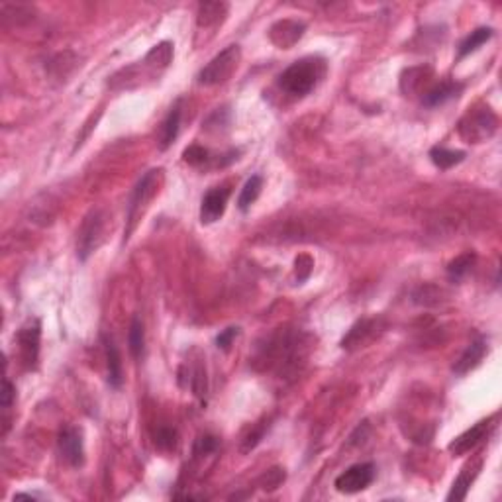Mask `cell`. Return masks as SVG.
I'll return each mask as SVG.
<instances>
[{
    "label": "cell",
    "mask_w": 502,
    "mask_h": 502,
    "mask_svg": "<svg viewBox=\"0 0 502 502\" xmlns=\"http://www.w3.org/2000/svg\"><path fill=\"white\" fill-rule=\"evenodd\" d=\"M485 351H487V344H485V340L482 337H477L475 342H471L467 345V349L461 353V357L455 361V365H453V371L457 373V375H465V373H469L471 369H475V367L479 365L482 361V357H485Z\"/></svg>",
    "instance_id": "obj_10"
},
{
    "label": "cell",
    "mask_w": 502,
    "mask_h": 502,
    "mask_svg": "<svg viewBox=\"0 0 502 502\" xmlns=\"http://www.w3.org/2000/svg\"><path fill=\"white\" fill-rule=\"evenodd\" d=\"M240 63V47L238 45H230L224 52L218 53L212 61L199 73V83L212 86V84H220L228 81L234 71L238 69Z\"/></svg>",
    "instance_id": "obj_2"
},
{
    "label": "cell",
    "mask_w": 502,
    "mask_h": 502,
    "mask_svg": "<svg viewBox=\"0 0 502 502\" xmlns=\"http://www.w3.org/2000/svg\"><path fill=\"white\" fill-rule=\"evenodd\" d=\"M489 428H491V420H481L479 424H475V426L467 429L465 434H461L459 438L453 439L450 443V451L455 453V455H463V453H467V451H471L473 448H477L482 439L487 438Z\"/></svg>",
    "instance_id": "obj_8"
},
{
    "label": "cell",
    "mask_w": 502,
    "mask_h": 502,
    "mask_svg": "<svg viewBox=\"0 0 502 502\" xmlns=\"http://www.w3.org/2000/svg\"><path fill=\"white\" fill-rule=\"evenodd\" d=\"M216 446H218V441H216L214 436H200L197 439V443H195V453L197 455H208V453L216 450Z\"/></svg>",
    "instance_id": "obj_25"
},
{
    "label": "cell",
    "mask_w": 502,
    "mask_h": 502,
    "mask_svg": "<svg viewBox=\"0 0 502 502\" xmlns=\"http://www.w3.org/2000/svg\"><path fill=\"white\" fill-rule=\"evenodd\" d=\"M479 467H481V463H475V465H467L465 469L461 471V475L453 482V489L448 494V501H463L467 496V491H469L471 482L475 481Z\"/></svg>",
    "instance_id": "obj_14"
},
{
    "label": "cell",
    "mask_w": 502,
    "mask_h": 502,
    "mask_svg": "<svg viewBox=\"0 0 502 502\" xmlns=\"http://www.w3.org/2000/svg\"><path fill=\"white\" fill-rule=\"evenodd\" d=\"M304 33V24L293 20H282L271 28V40L279 47H291Z\"/></svg>",
    "instance_id": "obj_11"
},
{
    "label": "cell",
    "mask_w": 502,
    "mask_h": 502,
    "mask_svg": "<svg viewBox=\"0 0 502 502\" xmlns=\"http://www.w3.org/2000/svg\"><path fill=\"white\" fill-rule=\"evenodd\" d=\"M59 451H61L63 459L67 461L73 467H81L84 463V448L81 429L75 426H67L59 434Z\"/></svg>",
    "instance_id": "obj_5"
},
{
    "label": "cell",
    "mask_w": 502,
    "mask_h": 502,
    "mask_svg": "<svg viewBox=\"0 0 502 502\" xmlns=\"http://www.w3.org/2000/svg\"><path fill=\"white\" fill-rule=\"evenodd\" d=\"M230 199V188H212L204 195L202 204H200V220L204 224H212L224 214L226 204Z\"/></svg>",
    "instance_id": "obj_7"
},
{
    "label": "cell",
    "mask_w": 502,
    "mask_h": 502,
    "mask_svg": "<svg viewBox=\"0 0 502 502\" xmlns=\"http://www.w3.org/2000/svg\"><path fill=\"white\" fill-rule=\"evenodd\" d=\"M12 400H14V387L8 379H4L2 383V408H10Z\"/></svg>",
    "instance_id": "obj_28"
},
{
    "label": "cell",
    "mask_w": 502,
    "mask_h": 502,
    "mask_svg": "<svg viewBox=\"0 0 502 502\" xmlns=\"http://www.w3.org/2000/svg\"><path fill=\"white\" fill-rule=\"evenodd\" d=\"M282 479H284V473L281 469L267 471V475H265V489H277L282 482Z\"/></svg>",
    "instance_id": "obj_27"
},
{
    "label": "cell",
    "mask_w": 502,
    "mask_h": 502,
    "mask_svg": "<svg viewBox=\"0 0 502 502\" xmlns=\"http://www.w3.org/2000/svg\"><path fill=\"white\" fill-rule=\"evenodd\" d=\"M106 353H108V383L110 387L120 388L122 387V361H120V353H118V347L114 342H106Z\"/></svg>",
    "instance_id": "obj_16"
},
{
    "label": "cell",
    "mask_w": 502,
    "mask_h": 502,
    "mask_svg": "<svg viewBox=\"0 0 502 502\" xmlns=\"http://www.w3.org/2000/svg\"><path fill=\"white\" fill-rule=\"evenodd\" d=\"M471 134H467L469 139H482V137H491L496 130V118L491 112V108H482L481 112L471 118Z\"/></svg>",
    "instance_id": "obj_12"
},
{
    "label": "cell",
    "mask_w": 502,
    "mask_h": 502,
    "mask_svg": "<svg viewBox=\"0 0 502 502\" xmlns=\"http://www.w3.org/2000/svg\"><path fill=\"white\" fill-rule=\"evenodd\" d=\"M261 188H263V178L259 177V175H253V177L243 185V188H241V195H240V199H238V206H240V210H245L250 208L251 204L257 200V197L261 195Z\"/></svg>",
    "instance_id": "obj_18"
},
{
    "label": "cell",
    "mask_w": 502,
    "mask_h": 502,
    "mask_svg": "<svg viewBox=\"0 0 502 502\" xmlns=\"http://www.w3.org/2000/svg\"><path fill=\"white\" fill-rule=\"evenodd\" d=\"M324 69L326 65L320 57H303L282 71L279 77V86L293 96H304L322 79Z\"/></svg>",
    "instance_id": "obj_1"
},
{
    "label": "cell",
    "mask_w": 502,
    "mask_h": 502,
    "mask_svg": "<svg viewBox=\"0 0 502 502\" xmlns=\"http://www.w3.org/2000/svg\"><path fill=\"white\" fill-rule=\"evenodd\" d=\"M18 344H20L22 359L28 367H36L38 363V353H40V324L22 328L18 334Z\"/></svg>",
    "instance_id": "obj_9"
},
{
    "label": "cell",
    "mask_w": 502,
    "mask_h": 502,
    "mask_svg": "<svg viewBox=\"0 0 502 502\" xmlns=\"http://www.w3.org/2000/svg\"><path fill=\"white\" fill-rule=\"evenodd\" d=\"M226 12V4L222 2H204L199 8V26H212L218 20H222Z\"/></svg>",
    "instance_id": "obj_21"
},
{
    "label": "cell",
    "mask_w": 502,
    "mask_h": 502,
    "mask_svg": "<svg viewBox=\"0 0 502 502\" xmlns=\"http://www.w3.org/2000/svg\"><path fill=\"white\" fill-rule=\"evenodd\" d=\"M236 335H238V328H226V330L216 337V345H218L220 349L226 351V349H230V345Z\"/></svg>",
    "instance_id": "obj_26"
},
{
    "label": "cell",
    "mask_w": 502,
    "mask_h": 502,
    "mask_svg": "<svg viewBox=\"0 0 502 502\" xmlns=\"http://www.w3.org/2000/svg\"><path fill=\"white\" fill-rule=\"evenodd\" d=\"M492 33H494V31H492L491 28H479V30L471 31L469 36L461 42L459 57H465V55H469V53H473L475 50H479L482 43L491 40Z\"/></svg>",
    "instance_id": "obj_19"
},
{
    "label": "cell",
    "mask_w": 502,
    "mask_h": 502,
    "mask_svg": "<svg viewBox=\"0 0 502 502\" xmlns=\"http://www.w3.org/2000/svg\"><path fill=\"white\" fill-rule=\"evenodd\" d=\"M144 344H146V334H144V324L139 318L132 320L130 326V334H128V345H130V353L134 359H139L144 353Z\"/></svg>",
    "instance_id": "obj_20"
},
{
    "label": "cell",
    "mask_w": 502,
    "mask_h": 502,
    "mask_svg": "<svg viewBox=\"0 0 502 502\" xmlns=\"http://www.w3.org/2000/svg\"><path fill=\"white\" fill-rule=\"evenodd\" d=\"M178 128H181V106L175 105L171 108V112L163 122L161 128V137H159V147L161 149H167L178 136Z\"/></svg>",
    "instance_id": "obj_15"
},
{
    "label": "cell",
    "mask_w": 502,
    "mask_h": 502,
    "mask_svg": "<svg viewBox=\"0 0 502 502\" xmlns=\"http://www.w3.org/2000/svg\"><path fill=\"white\" fill-rule=\"evenodd\" d=\"M177 441V432L173 428H159L155 434V443L161 450H171Z\"/></svg>",
    "instance_id": "obj_24"
},
{
    "label": "cell",
    "mask_w": 502,
    "mask_h": 502,
    "mask_svg": "<svg viewBox=\"0 0 502 502\" xmlns=\"http://www.w3.org/2000/svg\"><path fill=\"white\" fill-rule=\"evenodd\" d=\"M159 169H153V171H147L146 175L142 177V181L137 183V187L134 188V195H132V199H130V210H128V220H130V224H134L136 222V212L144 204H146L147 200L153 197V192H155V187H157V178H159Z\"/></svg>",
    "instance_id": "obj_6"
},
{
    "label": "cell",
    "mask_w": 502,
    "mask_h": 502,
    "mask_svg": "<svg viewBox=\"0 0 502 502\" xmlns=\"http://www.w3.org/2000/svg\"><path fill=\"white\" fill-rule=\"evenodd\" d=\"M429 159H432V163L436 167L451 169L465 159V151H453V149H446V147L438 146L429 151Z\"/></svg>",
    "instance_id": "obj_17"
},
{
    "label": "cell",
    "mask_w": 502,
    "mask_h": 502,
    "mask_svg": "<svg viewBox=\"0 0 502 502\" xmlns=\"http://www.w3.org/2000/svg\"><path fill=\"white\" fill-rule=\"evenodd\" d=\"M473 263H475V253H463L459 257H455L448 267V275L451 281H461L471 271Z\"/></svg>",
    "instance_id": "obj_22"
},
{
    "label": "cell",
    "mask_w": 502,
    "mask_h": 502,
    "mask_svg": "<svg viewBox=\"0 0 502 502\" xmlns=\"http://www.w3.org/2000/svg\"><path fill=\"white\" fill-rule=\"evenodd\" d=\"M461 89H463V86H461L459 83H450V81L439 83L438 86H434L432 91L424 94L422 102L429 106V108H434V106L443 105V102H448L451 98H455V96L461 93Z\"/></svg>",
    "instance_id": "obj_13"
},
{
    "label": "cell",
    "mask_w": 502,
    "mask_h": 502,
    "mask_svg": "<svg viewBox=\"0 0 502 502\" xmlns=\"http://www.w3.org/2000/svg\"><path fill=\"white\" fill-rule=\"evenodd\" d=\"M375 479V465L373 463H357L353 467L344 471L335 479V489L345 494H353L367 489Z\"/></svg>",
    "instance_id": "obj_4"
},
{
    "label": "cell",
    "mask_w": 502,
    "mask_h": 502,
    "mask_svg": "<svg viewBox=\"0 0 502 502\" xmlns=\"http://www.w3.org/2000/svg\"><path fill=\"white\" fill-rule=\"evenodd\" d=\"M102 231H105V216L100 210H93L86 218H84L81 231H79V257L86 259L93 253L100 241H102Z\"/></svg>",
    "instance_id": "obj_3"
},
{
    "label": "cell",
    "mask_w": 502,
    "mask_h": 502,
    "mask_svg": "<svg viewBox=\"0 0 502 502\" xmlns=\"http://www.w3.org/2000/svg\"><path fill=\"white\" fill-rule=\"evenodd\" d=\"M183 159L187 161L188 165H202L208 159V151L202 146H190L185 149Z\"/></svg>",
    "instance_id": "obj_23"
}]
</instances>
